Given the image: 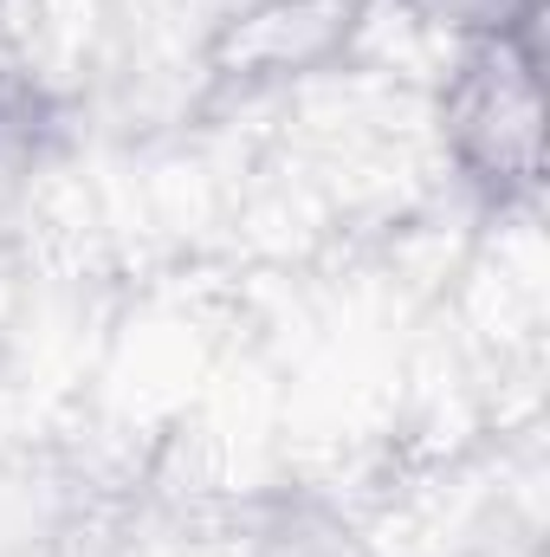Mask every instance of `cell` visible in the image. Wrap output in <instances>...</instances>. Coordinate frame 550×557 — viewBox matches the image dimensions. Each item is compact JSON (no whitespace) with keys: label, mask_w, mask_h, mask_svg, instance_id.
<instances>
[{"label":"cell","mask_w":550,"mask_h":557,"mask_svg":"<svg viewBox=\"0 0 550 557\" xmlns=\"http://www.w3.org/2000/svg\"><path fill=\"white\" fill-rule=\"evenodd\" d=\"M434 117L460 188L479 208H532L545 195V13L466 39L440 78Z\"/></svg>","instance_id":"obj_1"},{"label":"cell","mask_w":550,"mask_h":557,"mask_svg":"<svg viewBox=\"0 0 550 557\" xmlns=\"http://www.w3.org/2000/svg\"><path fill=\"white\" fill-rule=\"evenodd\" d=\"M376 7L383 0H240L208 26L195 52L201 91L214 104H253L324 78L363 46Z\"/></svg>","instance_id":"obj_2"},{"label":"cell","mask_w":550,"mask_h":557,"mask_svg":"<svg viewBox=\"0 0 550 557\" xmlns=\"http://www.w3.org/2000/svg\"><path fill=\"white\" fill-rule=\"evenodd\" d=\"M59 137V98L20 59H0V175H26Z\"/></svg>","instance_id":"obj_3"},{"label":"cell","mask_w":550,"mask_h":557,"mask_svg":"<svg viewBox=\"0 0 550 557\" xmlns=\"http://www.w3.org/2000/svg\"><path fill=\"white\" fill-rule=\"evenodd\" d=\"M402 13L421 20L427 33H447L453 46H466V39L505 33L518 20H538V13H550V0H402Z\"/></svg>","instance_id":"obj_4"}]
</instances>
